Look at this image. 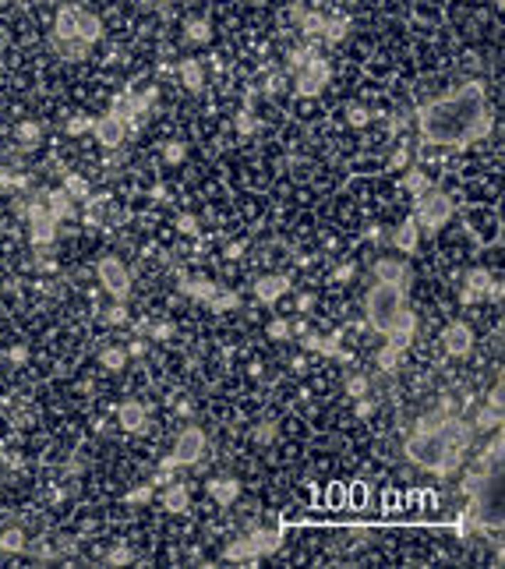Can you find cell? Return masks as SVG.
<instances>
[{"label": "cell", "instance_id": "cell-1", "mask_svg": "<svg viewBox=\"0 0 505 569\" xmlns=\"http://www.w3.org/2000/svg\"><path fill=\"white\" fill-rule=\"evenodd\" d=\"M420 131L435 145H467L488 135L491 117L484 106V89L481 85H463L459 93L442 95L420 113Z\"/></svg>", "mask_w": 505, "mask_h": 569}, {"label": "cell", "instance_id": "cell-2", "mask_svg": "<svg viewBox=\"0 0 505 569\" xmlns=\"http://www.w3.org/2000/svg\"><path fill=\"white\" fill-rule=\"evenodd\" d=\"M368 322L386 336H406L413 333V311L403 297L400 283H375L368 290Z\"/></svg>", "mask_w": 505, "mask_h": 569}, {"label": "cell", "instance_id": "cell-3", "mask_svg": "<svg viewBox=\"0 0 505 569\" xmlns=\"http://www.w3.org/2000/svg\"><path fill=\"white\" fill-rule=\"evenodd\" d=\"M417 226H424V230H438V226H445L449 219H452V198L449 194H442V191H420L417 194Z\"/></svg>", "mask_w": 505, "mask_h": 569}, {"label": "cell", "instance_id": "cell-4", "mask_svg": "<svg viewBox=\"0 0 505 569\" xmlns=\"http://www.w3.org/2000/svg\"><path fill=\"white\" fill-rule=\"evenodd\" d=\"M96 276H100V283L117 297V301H124L127 293H131V276H127V269H124V262L120 259H113V255H106L100 259V266H96Z\"/></svg>", "mask_w": 505, "mask_h": 569}, {"label": "cell", "instance_id": "cell-5", "mask_svg": "<svg viewBox=\"0 0 505 569\" xmlns=\"http://www.w3.org/2000/svg\"><path fill=\"white\" fill-rule=\"evenodd\" d=\"M205 453V432L198 424H191V428H184L181 432V439H177V446H174V467H188V464H198Z\"/></svg>", "mask_w": 505, "mask_h": 569}, {"label": "cell", "instance_id": "cell-6", "mask_svg": "<svg viewBox=\"0 0 505 569\" xmlns=\"http://www.w3.org/2000/svg\"><path fill=\"white\" fill-rule=\"evenodd\" d=\"M325 82H329V64L321 61V57H307L301 68H297V93L301 95H314L325 89Z\"/></svg>", "mask_w": 505, "mask_h": 569}, {"label": "cell", "instance_id": "cell-7", "mask_svg": "<svg viewBox=\"0 0 505 569\" xmlns=\"http://www.w3.org/2000/svg\"><path fill=\"white\" fill-rule=\"evenodd\" d=\"M28 237L36 241V244H50V241H57V219L50 216V209L46 205H28Z\"/></svg>", "mask_w": 505, "mask_h": 569}, {"label": "cell", "instance_id": "cell-8", "mask_svg": "<svg viewBox=\"0 0 505 569\" xmlns=\"http://www.w3.org/2000/svg\"><path fill=\"white\" fill-rule=\"evenodd\" d=\"M92 131H96V138H100L106 149H117V145L124 142V131H127V124H124L117 113H106V117H100V120L92 124Z\"/></svg>", "mask_w": 505, "mask_h": 569}, {"label": "cell", "instance_id": "cell-9", "mask_svg": "<svg viewBox=\"0 0 505 569\" xmlns=\"http://www.w3.org/2000/svg\"><path fill=\"white\" fill-rule=\"evenodd\" d=\"M442 340H445V350H449L452 357H463V354H470V347H474V333H470V325H463V322H452Z\"/></svg>", "mask_w": 505, "mask_h": 569}, {"label": "cell", "instance_id": "cell-10", "mask_svg": "<svg viewBox=\"0 0 505 569\" xmlns=\"http://www.w3.org/2000/svg\"><path fill=\"white\" fill-rule=\"evenodd\" d=\"M375 276H378V283H400L403 286L410 273H406L403 259H393V255H389V259H378V262H375Z\"/></svg>", "mask_w": 505, "mask_h": 569}, {"label": "cell", "instance_id": "cell-11", "mask_svg": "<svg viewBox=\"0 0 505 569\" xmlns=\"http://www.w3.org/2000/svg\"><path fill=\"white\" fill-rule=\"evenodd\" d=\"M208 495H212L219 506H233L237 495H240V481H233V477H216V481H208Z\"/></svg>", "mask_w": 505, "mask_h": 569}, {"label": "cell", "instance_id": "cell-12", "mask_svg": "<svg viewBox=\"0 0 505 569\" xmlns=\"http://www.w3.org/2000/svg\"><path fill=\"white\" fill-rule=\"evenodd\" d=\"M417 241H420V226H417V219L410 216V219H403L400 226H396V234H393V244L400 248V251H417Z\"/></svg>", "mask_w": 505, "mask_h": 569}, {"label": "cell", "instance_id": "cell-13", "mask_svg": "<svg viewBox=\"0 0 505 569\" xmlns=\"http://www.w3.org/2000/svg\"><path fill=\"white\" fill-rule=\"evenodd\" d=\"M287 290H290V283H287L283 276H265V280H258V283H255V297H258V301H265V304H272V301H280Z\"/></svg>", "mask_w": 505, "mask_h": 569}, {"label": "cell", "instance_id": "cell-14", "mask_svg": "<svg viewBox=\"0 0 505 569\" xmlns=\"http://www.w3.org/2000/svg\"><path fill=\"white\" fill-rule=\"evenodd\" d=\"M78 39V7H60L57 11V43Z\"/></svg>", "mask_w": 505, "mask_h": 569}, {"label": "cell", "instance_id": "cell-15", "mask_svg": "<svg viewBox=\"0 0 505 569\" xmlns=\"http://www.w3.org/2000/svg\"><path fill=\"white\" fill-rule=\"evenodd\" d=\"M445 424H449V410H445V407H435V410H427V414L420 417L417 432H420V435H438Z\"/></svg>", "mask_w": 505, "mask_h": 569}, {"label": "cell", "instance_id": "cell-16", "mask_svg": "<svg viewBox=\"0 0 505 569\" xmlns=\"http://www.w3.org/2000/svg\"><path fill=\"white\" fill-rule=\"evenodd\" d=\"M100 36H102V25H100V18L78 7V39H82V43H96Z\"/></svg>", "mask_w": 505, "mask_h": 569}, {"label": "cell", "instance_id": "cell-17", "mask_svg": "<svg viewBox=\"0 0 505 569\" xmlns=\"http://www.w3.org/2000/svg\"><path fill=\"white\" fill-rule=\"evenodd\" d=\"M120 424H124L127 432H138V428L145 424V407H142L138 400H127V403L120 407Z\"/></svg>", "mask_w": 505, "mask_h": 569}, {"label": "cell", "instance_id": "cell-18", "mask_svg": "<svg viewBox=\"0 0 505 569\" xmlns=\"http://www.w3.org/2000/svg\"><path fill=\"white\" fill-rule=\"evenodd\" d=\"M488 283H491V276H488L484 269L467 273V293H463V301H481V297L488 293Z\"/></svg>", "mask_w": 505, "mask_h": 569}, {"label": "cell", "instance_id": "cell-19", "mask_svg": "<svg viewBox=\"0 0 505 569\" xmlns=\"http://www.w3.org/2000/svg\"><path fill=\"white\" fill-rule=\"evenodd\" d=\"M294 18L301 21V32H304V36H321V32H325V18H321V14H311V11H304L301 4H294Z\"/></svg>", "mask_w": 505, "mask_h": 569}, {"label": "cell", "instance_id": "cell-20", "mask_svg": "<svg viewBox=\"0 0 505 569\" xmlns=\"http://www.w3.org/2000/svg\"><path fill=\"white\" fill-rule=\"evenodd\" d=\"M181 82L191 89V93H198L202 89V82H205V71H202V64L195 61V57H188L184 64H181Z\"/></svg>", "mask_w": 505, "mask_h": 569}, {"label": "cell", "instance_id": "cell-21", "mask_svg": "<svg viewBox=\"0 0 505 569\" xmlns=\"http://www.w3.org/2000/svg\"><path fill=\"white\" fill-rule=\"evenodd\" d=\"M163 506H166L170 513H184V509H188V488H184V484H170L166 495H163Z\"/></svg>", "mask_w": 505, "mask_h": 569}, {"label": "cell", "instance_id": "cell-22", "mask_svg": "<svg viewBox=\"0 0 505 569\" xmlns=\"http://www.w3.org/2000/svg\"><path fill=\"white\" fill-rule=\"evenodd\" d=\"M255 555H258V548H255L251 538H240V541H233V545L226 548V559H230V563H244V559H255Z\"/></svg>", "mask_w": 505, "mask_h": 569}, {"label": "cell", "instance_id": "cell-23", "mask_svg": "<svg viewBox=\"0 0 505 569\" xmlns=\"http://www.w3.org/2000/svg\"><path fill=\"white\" fill-rule=\"evenodd\" d=\"M46 209H50V216H53V219H64V216H71V198H68L64 191H57V194H50Z\"/></svg>", "mask_w": 505, "mask_h": 569}, {"label": "cell", "instance_id": "cell-24", "mask_svg": "<svg viewBox=\"0 0 505 569\" xmlns=\"http://www.w3.org/2000/svg\"><path fill=\"white\" fill-rule=\"evenodd\" d=\"M181 290L188 293V297H198V301H208L212 293H216V283H205V280H184Z\"/></svg>", "mask_w": 505, "mask_h": 569}, {"label": "cell", "instance_id": "cell-25", "mask_svg": "<svg viewBox=\"0 0 505 569\" xmlns=\"http://www.w3.org/2000/svg\"><path fill=\"white\" fill-rule=\"evenodd\" d=\"M64 194H68V198H85V194H89V181H85L82 174H68V177H64Z\"/></svg>", "mask_w": 505, "mask_h": 569}, {"label": "cell", "instance_id": "cell-26", "mask_svg": "<svg viewBox=\"0 0 505 569\" xmlns=\"http://www.w3.org/2000/svg\"><path fill=\"white\" fill-rule=\"evenodd\" d=\"M205 304H208L212 311H233V308H237V293H230V290H226V293H223V290H216Z\"/></svg>", "mask_w": 505, "mask_h": 569}, {"label": "cell", "instance_id": "cell-27", "mask_svg": "<svg viewBox=\"0 0 505 569\" xmlns=\"http://www.w3.org/2000/svg\"><path fill=\"white\" fill-rule=\"evenodd\" d=\"M499 424H502V407L499 403H491L477 414V428H499Z\"/></svg>", "mask_w": 505, "mask_h": 569}, {"label": "cell", "instance_id": "cell-28", "mask_svg": "<svg viewBox=\"0 0 505 569\" xmlns=\"http://www.w3.org/2000/svg\"><path fill=\"white\" fill-rule=\"evenodd\" d=\"M346 25H350V18H332V21H325V32H321V36H325L329 43H339V39L346 36Z\"/></svg>", "mask_w": 505, "mask_h": 569}, {"label": "cell", "instance_id": "cell-29", "mask_svg": "<svg viewBox=\"0 0 505 569\" xmlns=\"http://www.w3.org/2000/svg\"><path fill=\"white\" fill-rule=\"evenodd\" d=\"M346 120H350L354 127H364V124L371 120V113H368V106H361V103H350V106H346Z\"/></svg>", "mask_w": 505, "mask_h": 569}, {"label": "cell", "instance_id": "cell-30", "mask_svg": "<svg viewBox=\"0 0 505 569\" xmlns=\"http://www.w3.org/2000/svg\"><path fill=\"white\" fill-rule=\"evenodd\" d=\"M85 50H89V43H82V39H64V43H60V53L71 57V61L85 57Z\"/></svg>", "mask_w": 505, "mask_h": 569}, {"label": "cell", "instance_id": "cell-31", "mask_svg": "<svg viewBox=\"0 0 505 569\" xmlns=\"http://www.w3.org/2000/svg\"><path fill=\"white\" fill-rule=\"evenodd\" d=\"M0 548H4V552H21V548H25L21 531H7V534H0Z\"/></svg>", "mask_w": 505, "mask_h": 569}, {"label": "cell", "instance_id": "cell-32", "mask_svg": "<svg viewBox=\"0 0 505 569\" xmlns=\"http://www.w3.org/2000/svg\"><path fill=\"white\" fill-rule=\"evenodd\" d=\"M403 184H406V191H413V194H420V191L431 188V184H427V177H424V170H410Z\"/></svg>", "mask_w": 505, "mask_h": 569}, {"label": "cell", "instance_id": "cell-33", "mask_svg": "<svg viewBox=\"0 0 505 569\" xmlns=\"http://www.w3.org/2000/svg\"><path fill=\"white\" fill-rule=\"evenodd\" d=\"M18 142H25V145H36V142H39V124H32V120L18 124Z\"/></svg>", "mask_w": 505, "mask_h": 569}, {"label": "cell", "instance_id": "cell-34", "mask_svg": "<svg viewBox=\"0 0 505 569\" xmlns=\"http://www.w3.org/2000/svg\"><path fill=\"white\" fill-rule=\"evenodd\" d=\"M396 361H400V347H396V343H389V347L378 354V365H382L386 372H393V368H396Z\"/></svg>", "mask_w": 505, "mask_h": 569}, {"label": "cell", "instance_id": "cell-35", "mask_svg": "<svg viewBox=\"0 0 505 569\" xmlns=\"http://www.w3.org/2000/svg\"><path fill=\"white\" fill-rule=\"evenodd\" d=\"M255 127H258V120H255L248 110H240V113H237V131H240V135H255Z\"/></svg>", "mask_w": 505, "mask_h": 569}, {"label": "cell", "instance_id": "cell-36", "mask_svg": "<svg viewBox=\"0 0 505 569\" xmlns=\"http://www.w3.org/2000/svg\"><path fill=\"white\" fill-rule=\"evenodd\" d=\"M314 350H321V354L336 357V354H339V336H325V340H314Z\"/></svg>", "mask_w": 505, "mask_h": 569}, {"label": "cell", "instance_id": "cell-37", "mask_svg": "<svg viewBox=\"0 0 505 569\" xmlns=\"http://www.w3.org/2000/svg\"><path fill=\"white\" fill-rule=\"evenodd\" d=\"M124 357H127V354H124V350H117V347H113V350H102V365H106V368H113V372H117V368H124Z\"/></svg>", "mask_w": 505, "mask_h": 569}, {"label": "cell", "instance_id": "cell-38", "mask_svg": "<svg viewBox=\"0 0 505 569\" xmlns=\"http://www.w3.org/2000/svg\"><path fill=\"white\" fill-rule=\"evenodd\" d=\"M368 392V379L364 375H354V379L346 382V396H354V400H361Z\"/></svg>", "mask_w": 505, "mask_h": 569}, {"label": "cell", "instance_id": "cell-39", "mask_svg": "<svg viewBox=\"0 0 505 569\" xmlns=\"http://www.w3.org/2000/svg\"><path fill=\"white\" fill-rule=\"evenodd\" d=\"M188 36H191V39H198V43H202V39H208V21H205V18H198V21H188Z\"/></svg>", "mask_w": 505, "mask_h": 569}, {"label": "cell", "instance_id": "cell-40", "mask_svg": "<svg viewBox=\"0 0 505 569\" xmlns=\"http://www.w3.org/2000/svg\"><path fill=\"white\" fill-rule=\"evenodd\" d=\"M272 439H276V424H272V421H265V424L255 432V442H262V446H265V442H272Z\"/></svg>", "mask_w": 505, "mask_h": 569}, {"label": "cell", "instance_id": "cell-41", "mask_svg": "<svg viewBox=\"0 0 505 569\" xmlns=\"http://www.w3.org/2000/svg\"><path fill=\"white\" fill-rule=\"evenodd\" d=\"M163 156H166V163H181V160H184V145H181V142H170Z\"/></svg>", "mask_w": 505, "mask_h": 569}, {"label": "cell", "instance_id": "cell-42", "mask_svg": "<svg viewBox=\"0 0 505 569\" xmlns=\"http://www.w3.org/2000/svg\"><path fill=\"white\" fill-rule=\"evenodd\" d=\"M149 498H152V484H145V488H134V491L127 495V502H131V506H138V502H149Z\"/></svg>", "mask_w": 505, "mask_h": 569}, {"label": "cell", "instance_id": "cell-43", "mask_svg": "<svg viewBox=\"0 0 505 569\" xmlns=\"http://www.w3.org/2000/svg\"><path fill=\"white\" fill-rule=\"evenodd\" d=\"M177 226H181V234H188V237H191V234H198V219H195V216H181V223H177Z\"/></svg>", "mask_w": 505, "mask_h": 569}, {"label": "cell", "instance_id": "cell-44", "mask_svg": "<svg viewBox=\"0 0 505 569\" xmlns=\"http://www.w3.org/2000/svg\"><path fill=\"white\" fill-rule=\"evenodd\" d=\"M269 336H272V340H287V336H290V325H287V322H272V325H269Z\"/></svg>", "mask_w": 505, "mask_h": 569}, {"label": "cell", "instance_id": "cell-45", "mask_svg": "<svg viewBox=\"0 0 505 569\" xmlns=\"http://www.w3.org/2000/svg\"><path fill=\"white\" fill-rule=\"evenodd\" d=\"M110 563H113V566H124V563H131V552H127V548H113V552H110Z\"/></svg>", "mask_w": 505, "mask_h": 569}, {"label": "cell", "instance_id": "cell-46", "mask_svg": "<svg viewBox=\"0 0 505 569\" xmlns=\"http://www.w3.org/2000/svg\"><path fill=\"white\" fill-rule=\"evenodd\" d=\"M85 127H89V120H82V117H75V120H68V131H71V135H82Z\"/></svg>", "mask_w": 505, "mask_h": 569}, {"label": "cell", "instance_id": "cell-47", "mask_svg": "<svg viewBox=\"0 0 505 569\" xmlns=\"http://www.w3.org/2000/svg\"><path fill=\"white\" fill-rule=\"evenodd\" d=\"M106 318H110V322H117V325H120V322H127V311H124V308H120V304H117V308H113V311H110V315H106Z\"/></svg>", "mask_w": 505, "mask_h": 569}, {"label": "cell", "instance_id": "cell-48", "mask_svg": "<svg viewBox=\"0 0 505 569\" xmlns=\"http://www.w3.org/2000/svg\"><path fill=\"white\" fill-rule=\"evenodd\" d=\"M406 160H410V152H406V149H400V152H396L389 163H393V167H406Z\"/></svg>", "mask_w": 505, "mask_h": 569}, {"label": "cell", "instance_id": "cell-49", "mask_svg": "<svg viewBox=\"0 0 505 569\" xmlns=\"http://www.w3.org/2000/svg\"><path fill=\"white\" fill-rule=\"evenodd\" d=\"M152 336H156V340H166V336H170V325H156Z\"/></svg>", "mask_w": 505, "mask_h": 569}, {"label": "cell", "instance_id": "cell-50", "mask_svg": "<svg viewBox=\"0 0 505 569\" xmlns=\"http://www.w3.org/2000/svg\"><path fill=\"white\" fill-rule=\"evenodd\" d=\"M350 276H354V269H350V266H343V269L336 273V280H350Z\"/></svg>", "mask_w": 505, "mask_h": 569}, {"label": "cell", "instance_id": "cell-51", "mask_svg": "<svg viewBox=\"0 0 505 569\" xmlns=\"http://www.w3.org/2000/svg\"><path fill=\"white\" fill-rule=\"evenodd\" d=\"M149 4H152V7H159V11H166V7H170V0H149Z\"/></svg>", "mask_w": 505, "mask_h": 569}, {"label": "cell", "instance_id": "cell-52", "mask_svg": "<svg viewBox=\"0 0 505 569\" xmlns=\"http://www.w3.org/2000/svg\"><path fill=\"white\" fill-rule=\"evenodd\" d=\"M495 4H502V0H495Z\"/></svg>", "mask_w": 505, "mask_h": 569}]
</instances>
